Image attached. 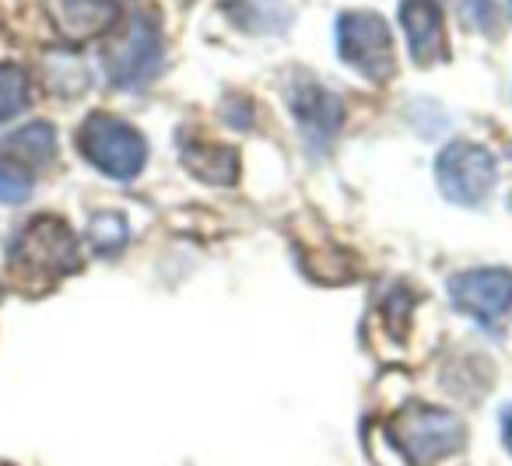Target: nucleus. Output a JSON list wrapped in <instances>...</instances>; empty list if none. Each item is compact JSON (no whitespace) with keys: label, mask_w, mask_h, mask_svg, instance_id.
Here are the masks:
<instances>
[{"label":"nucleus","mask_w":512,"mask_h":466,"mask_svg":"<svg viewBox=\"0 0 512 466\" xmlns=\"http://www.w3.org/2000/svg\"><path fill=\"white\" fill-rule=\"evenodd\" d=\"M11 274L18 281H60L64 274H74L81 263L78 239L60 218H36L11 239L8 246Z\"/></svg>","instance_id":"f257e3e1"},{"label":"nucleus","mask_w":512,"mask_h":466,"mask_svg":"<svg viewBox=\"0 0 512 466\" xmlns=\"http://www.w3.org/2000/svg\"><path fill=\"white\" fill-rule=\"evenodd\" d=\"M78 151L85 155L88 165H95V169L102 172V176L120 179V183L137 179L144 162H148V141L141 137V130L109 113H92L81 123Z\"/></svg>","instance_id":"f03ea898"},{"label":"nucleus","mask_w":512,"mask_h":466,"mask_svg":"<svg viewBox=\"0 0 512 466\" xmlns=\"http://www.w3.org/2000/svg\"><path fill=\"white\" fill-rule=\"evenodd\" d=\"M390 438L411 463L432 466L439 459L453 456L463 449L467 428L456 414L442 407H407L397 421L390 424Z\"/></svg>","instance_id":"7ed1b4c3"},{"label":"nucleus","mask_w":512,"mask_h":466,"mask_svg":"<svg viewBox=\"0 0 512 466\" xmlns=\"http://www.w3.org/2000/svg\"><path fill=\"white\" fill-rule=\"evenodd\" d=\"M337 53L372 85H386L397 74V50L386 22L372 11H348L337 18Z\"/></svg>","instance_id":"20e7f679"},{"label":"nucleus","mask_w":512,"mask_h":466,"mask_svg":"<svg viewBox=\"0 0 512 466\" xmlns=\"http://www.w3.org/2000/svg\"><path fill=\"white\" fill-rule=\"evenodd\" d=\"M106 74L116 88H148L151 81L162 74L165 64V50H162V36H158L155 22L148 15H134L127 22V29L116 32L113 43L106 46Z\"/></svg>","instance_id":"39448f33"},{"label":"nucleus","mask_w":512,"mask_h":466,"mask_svg":"<svg viewBox=\"0 0 512 466\" xmlns=\"http://www.w3.org/2000/svg\"><path fill=\"white\" fill-rule=\"evenodd\" d=\"M435 179L446 200L460 207H477L491 197L498 183V162L488 148L474 141H453L435 158Z\"/></svg>","instance_id":"423d86ee"},{"label":"nucleus","mask_w":512,"mask_h":466,"mask_svg":"<svg viewBox=\"0 0 512 466\" xmlns=\"http://www.w3.org/2000/svg\"><path fill=\"white\" fill-rule=\"evenodd\" d=\"M449 298L463 316L495 326L512 309V274L502 267H481L456 274L449 281Z\"/></svg>","instance_id":"0eeeda50"},{"label":"nucleus","mask_w":512,"mask_h":466,"mask_svg":"<svg viewBox=\"0 0 512 466\" xmlns=\"http://www.w3.org/2000/svg\"><path fill=\"white\" fill-rule=\"evenodd\" d=\"M288 106L313 148H330L337 141L344 127V106L334 92H327L316 81H295L288 88Z\"/></svg>","instance_id":"6e6552de"},{"label":"nucleus","mask_w":512,"mask_h":466,"mask_svg":"<svg viewBox=\"0 0 512 466\" xmlns=\"http://www.w3.org/2000/svg\"><path fill=\"white\" fill-rule=\"evenodd\" d=\"M400 25H404L407 50H411L414 64L432 67L446 60V22L435 0H404L400 4Z\"/></svg>","instance_id":"1a4fd4ad"},{"label":"nucleus","mask_w":512,"mask_h":466,"mask_svg":"<svg viewBox=\"0 0 512 466\" xmlns=\"http://www.w3.org/2000/svg\"><path fill=\"white\" fill-rule=\"evenodd\" d=\"M179 158L197 179L214 186H228L239 176V155L225 144H207V141H183L179 144Z\"/></svg>","instance_id":"9d476101"},{"label":"nucleus","mask_w":512,"mask_h":466,"mask_svg":"<svg viewBox=\"0 0 512 466\" xmlns=\"http://www.w3.org/2000/svg\"><path fill=\"white\" fill-rule=\"evenodd\" d=\"M29 106V74L15 64H0V123L15 120Z\"/></svg>","instance_id":"9b49d317"},{"label":"nucleus","mask_w":512,"mask_h":466,"mask_svg":"<svg viewBox=\"0 0 512 466\" xmlns=\"http://www.w3.org/2000/svg\"><path fill=\"white\" fill-rule=\"evenodd\" d=\"M8 144L29 162H50L57 155V130L50 123H29L25 130L8 137Z\"/></svg>","instance_id":"f8f14e48"},{"label":"nucleus","mask_w":512,"mask_h":466,"mask_svg":"<svg viewBox=\"0 0 512 466\" xmlns=\"http://www.w3.org/2000/svg\"><path fill=\"white\" fill-rule=\"evenodd\" d=\"M127 235H130L127 218H123V214H116V211L95 214L92 225H88V239H92V249H95V253H102V256L120 253V249L127 246Z\"/></svg>","instance_id":"ddd939ff"},{"label":"nucleus","mask_w":512,"mask_h":466,"mask_svg":"<svg viewBox=\"0 0 512 466\" xmlns=\"http://www.w3.org/2000/svg\"><path fill=\"white\" fill-rule=\"evenodd\" d=\"M32 193V176L22 165L0 162V204H22Z\"/></svg>","instance_id":"4468645a"},{"label":"nucleus","mask_w":512,"mask_h":466,"mask_svg":"<svg viewBox=\"0 0 512 466\" xmlns=\"http://www.w3.org/2000/svg\"><path fill=\"white\" fill-rule=\"evenodd\" d=\"M502 442H505V449L512 452V407L502 414Z\"/></svg>","instance_id":"2eb2a0df"},{"label":"nucleus","mask_w":512,"mask_h":466,"mask_svg":"<svg viewBox=\"0 0 512 466\" xmlns=\"http://www.w3.org/2000/svg\"><path fill=\"white\" fill-rule=\"evenodd\" d=\"M509 4H512V0H509Z\"/></svg>","instance_id":"dca6fc26"}]
</instances>
